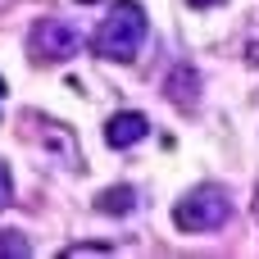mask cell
I'll list each match as a JSON object with an SVG mask.
<instances>
[{
  "label": "cell",
  "mask_w": 259,
  "mask_h": 259,
  "mask_svg": "<svg viewBox=\"0 0 259 259\" xmlns=\"http://www.w3.org/2000/svg\"><path fill=\"white\" fill-rule=\"evenodd\" d=\"M27 255H32V246L23 241V232H14V228L0 232V259H27Z\"/></svg>",
  "instance_id": "7"
},
{
  "label": "cell",
  "mask_w": 259,
  "mask_h": 259,
  "mask_svg": "<svg viewBox=\"0 0 259 259\" xmlns=\"http://www.w3.org/2000/svg\"><path fill=\"white\" fill-rule=\"evenodd\" d=\"M250 59H259V46H250Z\"/></svg>",
  "instance_id": "12"
},
{
  "label": "cell",
  "mask_w": 259,
  "mask_h": 259,
  "mask_svg": "<svg viewBox=\"0 0 259 259\" xmlns=\"http://www.w3.org/2000/svg\"><path fill=\"white\" fill-rule=\"evenodd\" d=\"M132 209H137V187H127V182L105 187V191L96 196V214H114V219H123V214H132Z\"/></svg>",
  "instance_id": "6"
},
{
  "label": "cell",
  "mask_w": 259,
  "mask_h": 259,
  "mask_svg": "<svg viewBox=\"0 0 259 259\" xmlns=\"http://www.w3.org/2000/svg\"><path fill=\"white\" fill-rule=\"evenodd\" d=\"M200 91H205V82H200V68H196V64H173V68H168L164 96H168L178 109H196V105H200Z\"/></svg>",
  "instance_id": "4"
},
{
  "label": "cell",
  "mask_w": 259,
  "mask_h": 259,
  "mask_svg": "<svg viewBox=\"0 0 259 259\" xmlns=\"http://www.w3.org/2000/svg\"><path fill=\"white\" fill-rule=\"evenodd\" d=\"M114 246H68L64 255H109Z\"/></svg>",
  "instance_id": "9"
},
{
  "label": "cell",
  "mask_w": 259,
  "mask_h": 259,
  "mask_svg": "<svg viewBox=\"0 0 259 259\" xmlns=\"http://www.w3.org/2000/svg\"><path fill=\"white\" fill-rule=\"evenodd\" d=\"M146 137H150V118L141 109H118L105 123V146H114V150H127V146H137Z\"/></svg>",
  "instance_id": "5"
},
{
  "label": "cell",
  "mask_w": 259,
  "mask_h": 259,
  "mask_svg": "<svg viewBox=\"0 0 259 259\" xmlns=\"http://www.w3.org/2000/svg\"><path fill=\"white\" fill-rule=\"evenodd\" d=\"M250 209H255V223H259V182H255V200H250Z\"/></svg>",
  "instance_id": "11"
},
{
  "label": "cell",
  "mask_w": 259,
  "mask_h": 259,
  "mask_svg": "<svg viewBox=\"0 0 259 259\" xmlns=\"http://www.w3.org/2000/svg\"><path fill=\"white\" fill-rule=\"evenodd\" d=\"M187 5H196V9H214V5H223V0H187Z\"/></svg>",
  "instance_id": "10"
},
{
  "label": "cell",
  "mask_w": 259,
  "mask_h": 259,
  "mask_svg": "<svg viewBox=\"0 0 259 259\" xmlns=\"http://www.w3.org/2000/svg\"><path fill=\"white\" fill-rule=\"evenodd\" d=\"M27 50L36 64H68L77 50H82V32L68 23V18H36L32 32H27Z\"/></svg>",
  "instance_id": "3"
},
{
  "label": "cell",
  "mask_w": 259,
  "mask_h": 259,
  "mask_svg": "<svg viewBox=\"0 0 259 259\" xmlns=\"http://www.w3.org/2000/svg\"><path fill=\"white\" fill-rule=\"evenodd\" d=\"M96 55L109 59V64H132L146 46V9L137 0H118L109 5V14L100 18L96 36H91Z\"/></svg>",
  "instance_id": "1"
},
{
  "label": "cell",
  "mask_w": 259,
  "mask_h": 259,
  "mask_svg": "<svg viewBox=\"0 0 259 259\" xmlns=\"http://www.w3.org/2000/svg\"><path fill=\"white\" fill-rule=\"evenodd\" d=\"M5 91H9V87H5V77H0V96H5Z\"/></svg>",
  "instance_id": "13"
},
{
  "label": "cell",
  "mask_w": 259,
  "mask_h": 259,
  "mask_svg": "<svg viewBox=\"0 0 259 259\" xmlns=\"http://www.w3.org/2000/svg\"><path fill=\"white\" fill-rule=\"evenodd\" d=\"M14 205V178H9V164H0V209Z\"/></svg>",
  "instance_id": "8"
},
{
  "label": "cell",
  "mask_w": 259,
  "mask_h": 259,
  "mask_svg": "<svg viewBox=\"0 0 259 259\" xmlns=\"http://www.w3.org/2000/svg\"><path fill=\"white\" fill-rule=\"evenodd\" d=\"M228 219H232V200H228L223 187H209V182L196 187V191H187L173 205V223L182 232H219Z\"/></svg>",
  "instance_id": "2"
}]
</instances>
